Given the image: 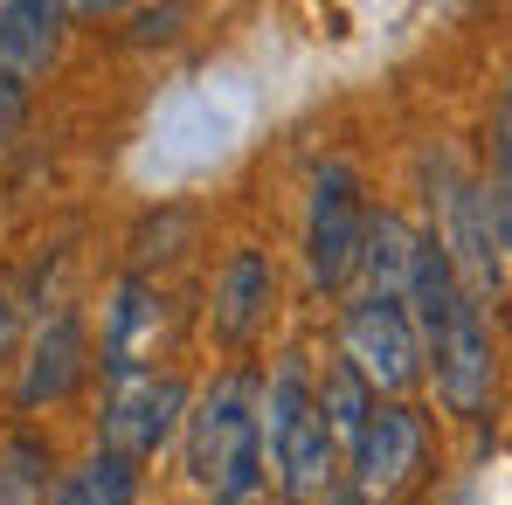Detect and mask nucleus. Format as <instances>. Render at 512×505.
<instances>
[{"instance_id": "1", "label": "nucleus", "mask_w": 512, "mask_h": 505, "mask_svg": "<svg viewBox=\"0 0 512 505\" xmlns=\"http://www.w3.org/2000/svg\"><path fill=\"white\" fill-rule=\"evenodd\" d=\"M187 478L215 505H250L263 492V395L250 374H222L187 416Z\"/></svg>"}, {"instance_id": "17", "label": "nucleus", "mask_w": 512, "mask_h": 505, "mask_svg": "<svg viewBox=\"0 0 512 505\" xmlns=\"http://www.w3.org/2000/svg\"><path fill=\"white\" fill-rule=\"evenodd\" d=\"M319 402H312V374H305V360H284L277 374H270V388H263V443L277 450L284 443V429L298 416H312Z\"/></svg>"}, {"instance_id": "13", "label": "nucleus", "mask_w": 512, "mask_h": 505, "mask_svg": "<svg viewBox=\"0 0 512 505\" xmlns=\"http://www.w3.org/2000/svg\"><path fill=\"white\" fill-rule=\"evenodd\" d=\"M153 326H160L153 291H146L139 277H125V284H118V305H111V339H104V367H111V381H118V374H146L139 346H146Z\"/></svg>"}, {"instance_id": "16", "label": "nucleus", "mask_w": 512, "mask_h": 505, "mask_svg": "<svg viewBox=\"0 0 512 505\" xmlns=\"http://www.w3.org/2000/svg\"><path fill=\"white\" fill-rule=\"evenodd\" d=\"M49 499V450L35 436L0 443V505H42Z\"/></svg>"}, {"instance_id": "11", "label": "nucleus", "mask_w": 512, "mask_h": 505, "mask_svg": "<svg viewBox=\"0 0 512 505\" xmlns=\"http://www.w3.org/2000/svg\"><path fill=\"white\" fill-rule=\"evenodd\" d=\"M450 270L464 277L471 298L499 291V256H492V215H485V194L478 187H457L450 194Z\"/></svg>"}, {"instance_id": "8", "label": "nucleus", "mask_w": 512, "mask_h": 505, "mask_svg": "<svg viewBox=\"0 0 512 505\" xmlns=\"http://www.w3.org/2000/svg\"><path fill=\"white\" fill-rule=\"evenodd\" d=\"M270 305H277V270H270V256L236 250L222 263V277H215V339H229V346L256 339L263 319H270Z\"/></svg>"}, {"instance_id": "7", "label": "nucleus", "mask_w": 512, "mask_h": 505, "mask_svg": "<svg viewBox=\"0 0 512 505\" xmlns=\"http://www.w3.org/2000/svg\"><path fill=\"white\" fill-rule=\"evenodd\" d=\"M84 374V319L77 312H49L35 333H28V353H21V409H49L77 388Z\"/></svg>"}, {"instance_id": "6", "label": "nucleus", "mask_w": 512, "mask_h": 505, "mask_svg": "<svg viewBox=\"0 0 512 505\" xmlns=\"http://www.w3.org/2000/svg\"><path fill=\"white\" fill-rule=\"evenodd\" d=\"M436 353V402L450 416H478L492 402V339H485V312L478 298L457 305V319L443 326V339L429 346Z\"/></svg>"}, {"instance_id": "10", "label": "nucleus", "mask_w": 512, "mask_h": 505, "mask_svg": "<svg viewBox=\"0 0 512 505\" xmlns=\"http://www.w3.org/2000/svg\"><path fill=\"white\" fill-rule=\"evenodd\" d=\"M416 256H423V236L381 208L367 215V250H360V270H367V298H388V305H409V284H416Z\"/></svg>"}, {"instance_id": "15", "label": "nucleus", "mask_w": 512, "mask_h": 505, "mask_svg": "<svg viewBox=\"0 0 512 505\" xmlns=\"http://www.w3.org/2000/svg\"><path fill=\"white\" fill-rule=\"evenodd\" d=\"M132 499H139V464L97 450L90 464H77V471L56 485V499H49V505H132Z\"/></svg>"}, {"instance_id": "20", "label": "nucleus", "mask_w": 512, "mask_h": 505, "mask_svg": "<svg viewBox=\"0 0 512 505\" xmlns=\"http://www.w3.org/2000/svg\"><path fill=\"white\" fill-rule=\"evenodd\" d=\"M173 28H180V7H167V14H139V28H132V35H139V42H153V35H173Z\"/></svg>"}, {"instance_id": "9", "label": "nucleus", "mask_w": 512, "mask_h": 505, "mask_svg": "<svg viewBox=\"0 0 512 505\" xmlns=\"http://www.w3.org/2000/svg\"><path fill=\"white\" fill-rule=\"evenodd\" d=\"M63 7H42V0H7L0 7V70L35 84L56 56H63Z\"/></svg>"}, {"instance_id": "19", "label": "nucleus", "mask_w": 512, "mask_h": 505, "mask_svg": "<svg viewBox=\"0 0 512 505\" xmlns=\"http://www.w3.org/2000/svg\"><path fill=\"white\" fill-rule=\"evenodd\" d=\"M21 111H28V84L0 70V146H7V132L21 125Z\"/></svg>"}, {"instance_id": "18", "label": "nucleus", "mask_w": 512, "mask_h": 505, "mask_svg": "<svg viewBox=\"0 0 512 505\" xmlns=\"http://www.w3.org/2000/svg\"><path fill=\"white\" fill-rule=\"evenodd\" d=\"M485 215H492V236H499V243L512 250V118H506V139H499V173H492Z\"/></svg>"}, {"instance_id": "4", "label": "nucleus", "mask_w": 512, "mask_h": 505, "mask_svg": "<svg viewBox=\"0 0 512 505\" xmlns=\"http://www.w3.org/2000/svg\"><path fill=\"white\" fill-rule=\"evenodd\" d=\"M346 360L360 367V381L374 395H402L416 374H423V333L409 319V305H388V298H360L346 305Z\"/></svg>"}, {"instance_id": "3", "label": "nucleus", "mask_w": 512, "mask_h": 505, "mask_svg": "<svg viewBox=\"0 0 512 505\" xmlns=\"http://www.w3.org/2000/svg\"><path fill=\"white\" fill-rule=\"evenodd\" d=\"M367 250V208H360V180L353 167H319L312 173V215H305V263H312V284L340 291L346 277L360 270Z\"/></svg>"}, {"instance_id": "12", "label": "nucleus", "mask_w": 512, "mask_h": 505, "mask_svg": "<svg viewBox=\"0 0 512 505\" xmlns=\"http://www.w3.org/2000/svg\"><path fill=\"white\" fill-rule=\"evenodd\" d=\"M277 471H284V492L291 499H333V471H340V443H333V429L326 416L312 409V416H298L284 429V443H277Z\"/></svg>"}, {"instance_id": "21", "label": "nucleus", "mask_w": 512, "mask_h": 505, "mask_svg": "<svg viewBox=\"0 0 512 505\" xmlns=\"http://www.w3.org/2000/svg\"><path fill=\"white\" fill-rule=\"evenodd\" d=\"M326 505H367V499H360V492L346 485V492H333V499H326Z\"/></svg>"}, {"instance_id": "5", "label": "nucleus", "mask_w": 512, "mask_h": 505, "mask_svg": "<svg viewBox=\"0 0 512 505\" xmlns=\"http://www.w3.org/2000/svg\"><path fill=\"white\" fill-rule=\"evenodd\" d=\"M423 464V416L409 402H381L367 436L353 443V492L374 505V499H395Z\"/></svg>"}, {"instance_id": "14", "label": "nucleus", "mask_w": 512, "mask_h": 505, "mask_svg": "<svg viewBox=\"0 0 512 505\" xmlns=\"http://www.w3.org/2000/svg\"><path fill=\"white\" fill-rule=\"evenodd\" d=\"M374 409H381V395L360 381V367L353 360H340L333 374H326V395H319V416H326V429H333V443H346V457H353V443L367 436V422H374Z\"/></svg>"}, {"instance_id": "2", "label": "nucleus", "mask_w": 512, "mask_h": 505, "mask_svg": "<svg viewBox=\"0 0 512 505\" xmlns=\"http://www.w3.org/2000/svg\"><path fill=\"white\" fill-rule=\"evenodd\" d=\"M187 416V381L180 374H118L111 395H104V416H97V436L111 457L125 464H146L160 443L173 436V422Z\"/></svg>"}]
</instances>
